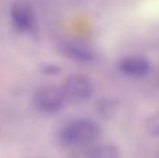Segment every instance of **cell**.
I'll return each instance as SVG.
<instances>
[{"label": "cell", "mask_w": 159, "mask_h": 158, "mask_svg": "<svg viewBox=\"0 0 159 158\" xmlns=\"http://www.w3.org/2000/svg\"><path fill=\"white\" fill-rule=\"evenodd\" d=\"M102 135L101 126L91 118H76L62 127L59 132V141L62 145H89L98 141Z\"/></svg>", "instance_id": "6da1fadb"}, {"label": "cell", "mask_w": 159, "mask_h": 158, "mask_svg": "<svg viewBox=\"0 0 159 158\" xmlns=\"http://www.w3.org/2000/svg\"><path fill=\"white\" fill-rule=\"evenodd\" d=\"M66 95L61 88L55 86H43L34 93L33 103L42 114H57L64 108L66 104Z\"/></svg>", "instance_id": "7a4b0ae2"}, {"label": "cell", "mask_w": 159, "mask_h": 158, "mask_svg": "<svg viewBox=\"0 0 159 158\" xmlns=\"http://www.w3.org/2000/svg\"><path fill=\"white\" fill-rule=\"evenodd\" d=\"M62 90L68 99L86 101L92 95L93 84L88 77L80 74H74L66 78Z\"/></svg>", "instance_id": "3957f363"}, {"label": "cell", "mask_w": 159, "mask_h": 158, "mask_svg": "<svg viewBox=\"0 0 159 158\" xmlns=\"http://www.w3.org/2000/svg\"><path fill=\"white\" fill-rule=\"evenodd\" d=\"M10 15L14 26L21 32L28 33L35 26V14L33 8L24 0H17L11 6Z\"/></svg>", "instance_id": "277c9868"}, {"label": "cell", "mask_w": 159, "mask_h": 158, "mask_svg": "<svg viewBox=\"0 0 159 158\" xmlns=\"http://www.w3.org/2000/svg\"><path fill=\"white\" fill-rule=\"evenodd\" d=\"M63 53L71 61L87 64L94 60V51L91 47L81 41H67L63 44Z\"/></svg>", "instance_id": "5b68a950"}, {"label": "cell", "mask_w": 159, "mask_h": 158, "mask_svg": "<svg viewBox=\"0 0 159 158\" xmlns=\"http://www.w3.org/2000/svg\"><path fill=\"white\" fill-rule=\"evenodd\" d=\"M151 68L152 66L148 60L138 55L127 56L119 63V70L124 74L136 78L147 76L151 72Z\"/></svg>", "instance_id": "8992f818"}, {"label": "cell", "mask_w": 159, "mask_h": 158, "mask_svg": "<svg viewBox=\"0 0 159 158\" xmlns=\"http://www.w3.org/2000/svg\"><path fill=\"white\" fill-rule=\"evenodd\" d=\"M121 153L116 145L113 144H100L89 152L87 158H120Z\"/></svg>", "instance_id": "52a82bcc"}, {"label": "cell", "mask_w": 159, "mask_h": 158, "mask_svg": "<svg viewBox=\"0 0 159 158\" xmlns=\"http://www.w3.org/2000/svg\"><path fill=\"white\" fill-rule=\"evenodd\" d=\"M145 128L152 137H159V113L151 115L146 119Z\"/></svg>", "instance_id": "ba28073f"}, {"label": "cell", "mask_w": 159, "mask_h": 158, "mask_svg": "<svg viewBox=\"0 0 159 158\" xmlns=\"http://www.w3.org/2000/svg\"><path fill=\"white\" fill-rule=\"evenodd\" d=\"M101 112H102V114L109 116L111 113L115 112V103H113L111 100H107L106 102L101 103L100 104V113Z\"/></svg>", "instance_id": "9c48e42d"}]
</instances>
